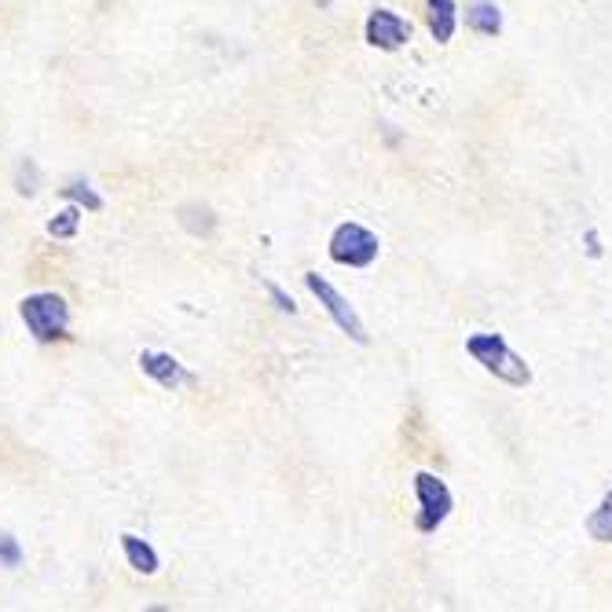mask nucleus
I'll list each match as a JSON object with an SVG mask.
<instances>
[{
    "label": "nucleus",
    "instance_id": "1",
    "mask_svg": "<svg viewBox=\"0 0 612 612\" xmlns=\"http://www.w3.org/2000/svg\"><path fill=\"white\" fill-rule=\"evenodd\" d=\"M466 353L474 356L477 364L488 370V375L506 381V385L525 389L531 381V367L506 345L503 334H474V338H466Z\"/></svg>",
    "mask_w": 612,
    "mask_h": 612
},
{
    "label": "nucleus",
    "instance_id": "2",
    "mask_svg": "<svg viewBox=\"0 0 612 612\" xmlns=\"http://www.w3.org/2000/svg\"><path fill=\"white\" fill-rule=\"evenodd\" d=\"M19 316H23L26 330L34 334V341L41 345H52V341H66L70 334V305L52 290H41V294H29L23 305H19Z\"/></svg>",
    "mask_w": 612,
    "mask_h": 612
},
{
    "label": "nucleus",
    "instance_id": "3",
    "mask_svg": "<svg viewBox=\"0 0 612 612\" xmlns=\"http://www.w3.org/2000/svg\"><path fill=\"white\" fill-rule=\"evenodd\" d=\"M378 257V235L367 232L364 224H338L334 235H330V260H338V265L345 268H367L375 265Z\"/></svg>",
    "mask_w": 612,
    "mask_h": 612
},
{
    "label": "nucleus",
    "instance_id": "4",
    "mask_svg": "<svg viewBox=\"0 0 612 612\" xmlns=\"http://www.w3.org/2000/svg\"><path fill=\"white\" fill-rule=\"evenodd\" d=\"M415 495H418V517H415V528L429 536V531H437L440 525L448 521L451 514V491L440 477L433 474H415Z\"/></svg>",
    "mask_w": 612,
    "mask_h": 612
},
{
    "label": "nucleus",
    "instance_id": "5",
    "mask_svg": "<svg viewBox=\"0 0 612 612\" xmlns=\"http://www.w3.org/2000/svg\"><path fill=\"white\" fill-rule=\"evenodd\" d=\"M305 286L313 290V294L319 297V305H323L327 313H330V319H334V323H338L341 330H345V334L353 338L356 345H367V330H364V323H359L356 308L348 305V301L341 297L338 290L330 286L323 276H319V272H308V276H305Z\"/></svg>",
    "mask_w": 612,
    "mask_h": 612
},
{
    "label": "nucleus",
    "instance_id": "6",
    "mask_svg": "<svg viewBox=\"0 0 612 612\" xmlns=\"http://www.w3.org/2000/svg\"><path fill=\"white\" fill-rule=\"evenodd\" d=\"M364 37H367L370 48L396 52V48H404L411 41V23L407 19H400L396 12H389V8H375V12L367 15Z\"/></svg>",
    "mask_w": 612,
    "mask_h": 612
},
{
    "label": "nucleus",
    "instance_id": "7",
    "mask_svg": "<svg viewBox=\"0 0 612 612\" xmlns=\"http://www.w3.org/2000/svg\"><path fill=\"white\" fill-rule=\"evenodd\" d=\"M139 370H144L150 381H158L162 389H169V393L180 385H195V375L169 353H139Z\"/></svg>",
    "mask_w": 612,
    "mask_h": 612
},
{
    "label": "nucleus",
    "instance_id": "8",
    "mask_svg": "<svg viewBox=\"0 0 612 612\" xmlns=\"http://www.w3.org/2000/svg\"><path fill=\"white\" fill-rule=\"evenodd\" d=\"M122 550H125V561H128V568H136L139 576H155L158 568H162V561H158V550L147 543V539H139V536H122Z\"/></svg>",
    "mask_w": 612,
    "mask_h": 612
},
{
    "label": "nucleus",
    "instance_id": "9",
    "mask_svg": "<svg viewBox=\"0 0 612 612\" xmlns=\"http://www.w3.org/2000/svg\"><path fill=\"white\" fill-rule=\"evenodd\" d=\"M458 26V8L455 0H429V29H433V41L448 45L455 37Z\"/></svg>",
    "mask_w": 612,
    "mask_h": 612
},
{
    "label": "nucleus",
    "instance_id": "10",
    "mask_svg": "<svg viewBox=\"0 0 612 612\" xmlns=\"http://www.w3.org/2000/svg\"><path fill=\"white\" fill-rule=\"evenodd\" d=\"M466 26L480 37H499L503 34V15H499V8L491 0H477L466 12Z\"/></svg>",
    "mask_w": 612,
    "mask_h": 612
},
{
    "label": "nucleus",
    "instance_id": "11",
    "mask_svg": "<svg viewBox=\"0 0 612 612\" xmlns=\"http://www.w3.org/2000/svg\"><path fill=\"white\" fill-rule=\"evenodd\" d=\"M587 531H590V539H598V543H612V491L601 495L598 510L587 517Z\"/></svg>",
    "mask_w": 612,
    "mask_h": 612
},
{
    "label": "nucleus",
    "instance_id": "12",
    "mask_svg": "<svg viewBox=\"0 0 612 612\" xmlns=\"http://www.w3.org/2000/svg\"><path fill=\"white\" fill-rule=\"evenodd\" d=\"M63 198H66V203L88 209V213H99V209H103V198L88 187V180H70V184L63 187Z\"/></svg>",
    "mask_w": 612,
    "mask_h": 612
},
{
    "label": "nucleus",
    "instance_id": "13",
    "mask_svg": "<svg viewBox=\"0 0 612 612\" xmlns=\"http://www.w3.org/2000/svg\"><path fill=\"white\" fill-rule=\"evenodd\" d=\"M77 224H82V206H66L63 213H56L48 220V235L52 238H74Z\"/></svg>",
    "mask_w": 612,
    "mask_h": 612
},
{
    "label": "nucleus",
    "instance_id": "14",
    "mask_svg": "<svg viewBox=\"0 0 612 612\" xmlns=\"http://www.w3.org/2000/svg\"><path fill=\"white\" fill-rule=\"evenodd\" d=\"M37 187H41V169H37L34 158H23V162L15 166V191L26 198H34Z\"/></svg>",
    "mask_w": 612,
    "mask_h": 612
},
{
    "label": "nucleus",
    "instance_id": "15",
    "mask_svg": "<svg viewBox=\"0 0 612 612\" xmlns=\"http://www.w3.org/2000/svg\"><path fill=\"white\" fill-rule=\"evenodd\" d=\"M0 565H4V568L23 565V547H19V539L8 536V531H0Z\"/></svg>",
    "mask_w": 612,
    "mask_h": 612
},
{
    "label": "nucleus",
    "instance_id": "16",
    "mask_svg": "<svg viewBox=\"0 0 612 612\" xmlns=\"http://www.w3.org/2000/svg\"><path fill=\"white\" fill-rule=\"evenodd\" d=\"M265 290H268V297H272V301H276V308H279V313H290V316H294V313H297L294 297H290V294H286V290H283V286H276V283H265Z\"/></svg>",
    "mask_w": 612,
    "mask_h": 612
}]
</instances>
